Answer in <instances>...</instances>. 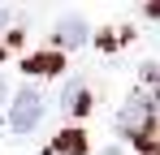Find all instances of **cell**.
Masks as SVG:
<instances>
[{"label":"cell","instance_id":"obj_1","mask_svg":"<svg viewBox=\"0 0 160 155\" xmlns=\"http://www.w3.org/2000/svg\"><path fill=\"white\" fill-rule=\"evenodd\" d=\"M39 121H43V99H39L35 91H22V95H18V103L9 108V125L18 129V134H30Z\"/></svg>","mask_w":160,"mask_h":155},{"label":"cell","instance_id":"obj_2","mask_svg":"<svg viewBox=\"0 0 160 155\" xmlns=\"http://www.w3.org/2000/svg\"><path fill=\"white\" fill-rule=\"evenodd\" d=\"M117 125H121V134H126V138H143V134H147V125H152V103H147V95H134V99L121 108Z\"/></svg>","mask_w":160,"mask_h":155},{"label":"cell","instance_id":"obj_3","mask_svg":"<svg viewBox=\"0 0 160 155\" xmlns=\"http://www.w3.org/2000/svg\"><path fill=\"white\" fill-rule=\"evenodd\" d=\"M56 43L61 48H82L87 43V22L82 17H61L56 22Z\"/></svg>","mask_w":160,"mask_h":155},{"label":"cell","instance_id":"obj_4","mask_svg":"<svg viewBox=\"0 0 160 155\" xmlns=\"http://www.w3.org/2000/svg\"><path fill=\"white\" fill-rule=\"evenodd\" d=\"M91 108V95H87V86L82 82H74V86H65V112H74V116H82Z\"/></svg>","mask_w":160,"mask_h":155},{"label":"cell","instance_id":"obj_5","mask_svg":"<svg viewBox=\"0 0 160 155\" xmlns=\"http://www.w3.org/2000/svg\"><path fill=\"white\" fill-rule=\"evenodd\" d=\"M82 151H87V142H82V134H78V129H69V134H56L52 155H82Z\"/></svg>","mask_w":160,"mask_h":155},{"label":"cell","instance_id":"obj_6","mask_svg":"<svg viewBox=\"0 0 160 155\" xmlns=\"http://www.w3.org/2000/svg\"><path fill=\"white\" fill-rule=\"evenodd\" d=\"M26 69L30 73H56V69H61V56H56V52H39V56L26 60Z\"/></svg>","mask_w":160,"mask_h":155},{"label":"cell","instance_id":"obj_7","mask_svg":"<svg viewBox=\"0 0 160 155\" xmlns=\"http://www.w3.org/2000/svg\"><path fill=\"white\" fill-rule=\"evenodd\" d=\"M4 26H9V13H4V9H0V30H4Z\"/></svg>","mask_w":160,"mask_h":155},{"label":"cell","instance_id":"obj_8","mask_svg":"<svg viewBox=\"0 0 160 155\" xmlns=\"http://www.w3.org/2000/svg\"><path fill=\"white\" fill-rule=\"evenodd\" d=\"M0 99H4V78H0Z\"/></svg>","mask_w":160,"mask_h":155},{"label":"cell","instance_id":"obj_9","mask_svg":"<svg viewBox=\"0 0 160 155\" xmlns=\"http://www.w3.org/2000/svg\"><path fill=\"white\" fill-rule=\"evenodd\" d=\"M152 13H156V17H160V4H152Z\"/></svg>","mask_w":160,"mask_h":155},{"label":"cell","instance_id":"obj_10","mask_svg":"<svg viewBox=\"0 0 160 155\" xmlns=\"http://www.w3.org/2000/svg\"><path fill=\"white\" fill-rule=\"evenodd\" d=\"M104 155H121V151H112V147H108V151H104Z\"/></svg>","mask_w":160,"mask_h":155}]
</instances>
